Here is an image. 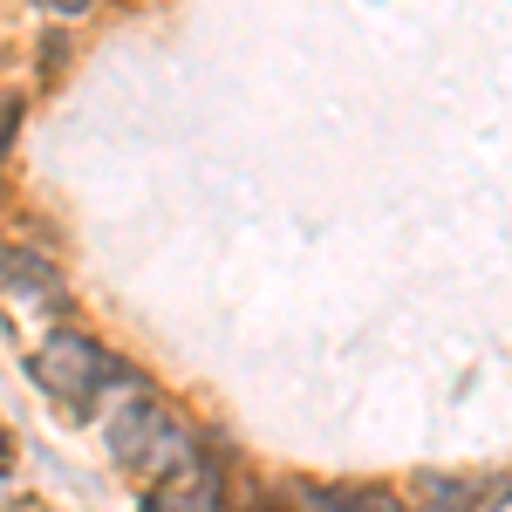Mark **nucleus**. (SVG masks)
I'll return each mask as SVG.
<instances>
[{
  "label": "nucleus",
  "instance_id": "obj_7",
  "mask_svg": "<svg viewBox=\"0 0 512 512\" xmlns=\"http://www.w3.org/2000/svg\"><path fill=\"white\" fill-rule=\"evenodd\" d=\"M485 506H512V472L485 478Z\"/></svg>",
  "mask_w": 512,
  "mask_h": 512
},
{
  "label": "nucleus",
  "instance_id": "obj_4",
  "mask_svg": "<svg viewBox=\"0 0 512 512\" xmlns=\"http://www.w3.org/2000/svg\"><path fill=\"white\" fill-rule=\"evenodd\" d=\"M0 287L21 294V301H55L62 294V274H55V260H41L28 246H7L0 253Z\"/></svg>",
  "mask_w": 512,
  "mask_h": 512
},
{
  "label": "nucleus",
  "instance_id": "obj_8",
  "mask_svg": "<svg viewBox=\"0 0 512 512\" xmlns=\"http://www.w3.org/2000/svg\"><path fill=\"white\" fill-rule=\"evenodd\" d=\"M14 123H21V110H14V103H0V158H7V144H14Z\"/></svg>",
  "mask_w": 512,
  "mask_h": 512
},
{
  "label": "nucleus",
  "instance_id": "obj_6",
  "mask_svg": "<svg viewBox=\"0 0 512 512\" xmlns=\"http://www.w3.org/2000/svg\"><path fill=\"white\" fill-rule=\"evenodd\" d=\"M485 478H424V512H478Z\"/></svg>",
  "mask_w": 512,
  "mask_h": 512
},
{
  "label": "nucleus",
  "instance_id": "obj_5",
  "mask_svg": "<svg viewBox=\"0 0 512 512\" xmlns=\"http://www.w3.org/2000/svg\"><path fill=\"white\" fill-rule=\"evenodd\" d=\"M308 512H403L383 485H308Z\"/></svg>",
  "mask_w": 512,
  "mask_h": 512
},
{
  "label": "nucleus",
  "instance_id": "obj_2",
  "mask_svg": "<svg viewBox=\"0 0 512 512\" xmlns=\"http://www.w3.org/2000/svg\"><path fill=\"white\" fill-rule=\"evenodd\" d=\"M219 499H226V472H219V458H212V451H192L171 478L151 485L144 512H219Z\"/></svg>",
  "mask_w": 512,
  "mask_h": 512
},
{
  "label": "nucleus",
  "instance_id": "obj_3",
  "mask_svg": "<svg viewBox=\"0 0 512 512\" xmlns=\"http://www.w3.org/2000/svg\"><path fill=\"white\" fill-rule=\"evenodd\" d=\"M164 431H171V417H164V410H158L144 390H130L117 410H110V431H103V444H110V458H117L123 472H137Z\"/></svg>",
  "mask_w": 512,
  "mask_h": 512
},
{
  "label": "nucleus",
  "instance_id": "obj_1",
  "mask_svg": "<svg viewBox=\"0 0 512 512\" xmlns=\"http://www.w3.org/2000/svg\"><path fill=\"white\" fill-rule=\"evenodd\" d=\"M110 376H117V362L96 349L89 335H69V328H62V335H48L41 355H35V383L48 396H62V410H69V417H89V403H96V390H103Z\"/></svg>",
  "mask_w": 512,
  "mask_h": 512
},
{
  "label": "nucleus",
  "instance_id": "obj_9",
  "mask_svg": "<svg viewBox=\"0 0 512 512\" xmlns=\"http://www.w3.org/2000/svg\"><path fill=\"white\" fill-rule=\"evenodd\" d=\"M0 451H7V431H0Z\"/></svg>",
  "mask_w": 512,
  "mask_h": 512
}]
</instances>
